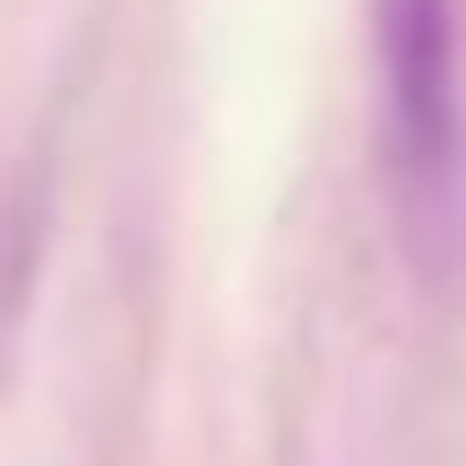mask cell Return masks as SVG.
I'll use <instances>...</instances> for the list:
<instances>
[{"label": "cell", "mask_w": 466, "mask_h": 466, "mask_svg": "<svg viewBox=\"0 0 466 466\" xmlns=\"http://www.w3.org/2000/svg\"><path fill=\"white\" fill-rule=\"evenodd\" d=\"M380 61V156L406 199H450L466 156V86H458V0H380L371 9Z\"/></svg>", "instance_id": "obj_1"}]
</instances>
